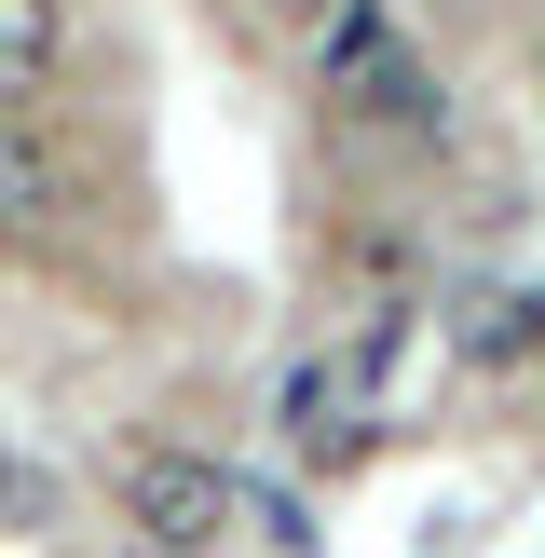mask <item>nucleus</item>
<instances>
[{
  "instance_id": "obj_1",
  "label": "nucleus",
  "mask_w": 545,
  "mask_h": 558,
  "mask_svg": "<svg viewBox=\"0 0 545 558\" xmlns=\"http://www.w3.org/2000/svg\"><path fill=\"white\" fill-rule=\"evenodd\" d=\"M314 82L341 123H382V136H436V69L409 54V27L382 14V0H327L314 27Z\"/></svg>"
},
{
  "instance_id": "obj_2",
  "label": "nucleus",
  "mask_w": 545,
  "mask_h": 558,
  "mask_svg": "<svg viewBox=\"0 0 545 558\" xmlns=\"http://www.w3.org/2000/svg\"><path fill=\"white\" fill-rule=\"evenodd\" d=\"M232 518H245V490H232V463H218V450H178V436L123 450V532L150 545V558H218V545H232Z\"/></svg>"
},
{
  "instance_id": "obj_3",
  "label": "nucleus",
  "mask_w": 545,
  "mask_h": 558,
  "mask_svg": "<svg viewBox=\"0 0 545 558\" xmlns=\"http://www.w3.org/2000/svg\"><path fill=\"white\" fill-rule=\"evenodd\" d=\"M382 354H396V327H368V341L314 354V368L287 381V450L300 463H354V450H368V381H382Z\"/></svg>"
},
{
  "instance_id": "obj_4",
  "label": "nucleus",
  "mask_w": 545,
  "mask_h": 558,
  "mask_svg": "<svg viewBox=\"0 0 545 558\" xmlns=\"http://www.w3.org/2000/svg\"><path fill=\"white\" fill-rule=\"evenodd\" d=\"M69 150L55 136H27V123H0V232L14 245H41V232H69Z\"/></svg>"
},
{
  "instance_id": "obj_5",
  "label": "nucleus",
  "mask_w": 545,
  "mask_h": 558,
  "mask_svg": "<svg viewBox=\"0 0 545 558\" xmlns=\"http://www.w3.org/2000/svg\"><path fill=\"white\" fill-rule=\"evenodd\" d=\"M55 54H69V14L55 0H0V96H41Z\"/></svg>"
},
{
  "instance_id": "obj_6",
  "label": "nucleus",
  "mask_w": 545,
  "mask_h": 558,
  "mask_svg": "<svg viewBox=\"0 0 545 558\" xmlns=\"http://www.w3.org/2000/svg\"><path fill=\"white\" fill-rule=\"evenodd\" d=\"M259 14H287V27H327V0H259Z\"/></svg>"
},
{
  "instance_id": "obj_7",
  "label": "nucleus",
  "mask_w": 545,
  "mask_h": 558,
  "mask_svg": "<svg viewBox=\"0 0 545 558\" xmlns=\"http://www.w3.org/2000/svg\"><path fill=\"white\" fill-rule=\"evenodd\" d=\"M518 314H532V327H518V341H532V368H545V300H518Z\"/></svg>"
}]
</instances>
